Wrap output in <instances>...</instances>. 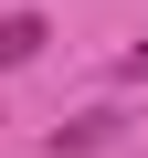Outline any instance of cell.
I'll return each mask as SVG.
<instances>
[{
    "label": "cell",
    "instance_id": "6da1fadb",
    "mask_svg": "<svg viewBox=\"0 0 148 158\" xmlns=\"http://www.w3.org/2000/svg\"><path fill=\"white\" fill-rule=\"evenodd\" d=\"M42 42H53V21H42V11H0V74H21Z\"/></svg>",
    "mask_w": 148,
    "mask_h": 158
},
{
    "label": "cell",
    "instance_id": "7a4b0ae2",
    "mask_svg": "<svg viewBox=\"0 0 148 158\" xmlns=\"http://www.w3.org/2000/svg\"><path fill=\"white\" fill-rule=\"evenodd\" d=\"M106 127H116V116H74V127L53 137V158H85V148H106Z\"/></svg>",
    "mask_w": 148,
    "mask_h": 158
},
{
    "label": "cell",
    "instance_id": "3957f363",
    "mask_svg": "<svg viewBox=\"0 0 148 158\" xmlns=\"http://www.w3.org/2000/svg\"><path fill=\"white\" fill-rule=\"evenodd\" d=\"M127 74H148V42H137V53H127Z\"/></svg>",
    "mask_w": 148,
    "mask_h": 158
}]
</instances>
